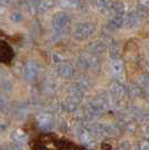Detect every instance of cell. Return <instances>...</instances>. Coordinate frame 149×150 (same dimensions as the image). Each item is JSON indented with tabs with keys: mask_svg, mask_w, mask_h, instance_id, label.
<instances>
[{
	"mask_svg": "<svg viewBox=\"0 0 149 150\" xmlns=\"http://www.w3.org/2000/svg\"><path fill=\"white\" fill-rule=\"evenodd\" d=\"M38 75V66L34 61H29L26 64L25 77L27 81H34Z\"/></svg>",
	"mask_w": 149,
	"mask_h": 150,
	"instance_id": "cell-11",
	"label": "cell"
},
{
	"mask_svg": "<svg viewBox=\"0 0 149 150\" xmlns=\"http://www.w3.org/2000/svg\"><path fill=\"white\" fill-rule=\"evenodd\" d=\"M80 63L83 67L85 69H94L99 66V63H98V59L94 56L90 55V54H83L80 56Z\"/></svg>",
	"mask_w": 149,
	"mask_h": 150,
	"instance_id": "cell-10",
	"label": "cell"
},
{
	"mask_svg": "<svg viewBox=\"0 0 149 150\" xmlns=\"http://www.w3.org/2000/svg\"><path fill=\"white\" fill-rule=\"evenodd\" d=\"M143 2L145 4V5H147V6H149V0H143Z\"/></svg>",
	"mask_w": 149,
	"mask_h": 150,
	"instance_id": "cell-28",
	"label": "cell"
},
{
	"mask_svg": "<svg viewBox=\"0 0 149 150\" xmlns=\"http://www.w3.org/2000/svg\"><path fill=\"white\" fill-rule=\"evenodd\" d=\"M89 50L93 54H103L106 50V45L102 40H94L89 46Z\"/></svg>",
	"mask_w": 149,
	"mask_h": 150,
	"instance_id": "cell-15",
	"label": "cell"
},
{
	"mask_svg": "<svg viewBox=\"0 0 149 150\" xmlns=\"http://www.w3.org/2000/svg\"><path fill=\"white\" fill-rule=\"evenodd\" d=\"M77 84L80 85V86H82V88H84V90H87V88H89L90 86H91V82H90V80L87 79V77H80V80L77 81Z\"/></svg>",
	"mask_w": 149,
	"mask_h": 150,
	"instance_id": "cell-20",
	"label": "cell"
},
{
	"mask_svg": "<svg viewBox=\"0 0 149 150\" xmlns=\"http://www.w3.org/2000/svg\"><path fill=\"white\" fill-rule=\"evenodd\" d=\"M46 88H48V91H50V93H53V92H55L56 88H57V84H56L55 82H50V83H48L46 85Z\"/></svg>",
	"mask_w": 149,
	"mask_h": 150,
	"instance_id": "cell-23",
	"label": "cell"
},
{
	"mask_svg": "<svg viewBox=\"0 0 149 150\" xmlns=\"http://www.w3.org/2000/svg\"><path fill=\"white\" fill-rule=\"evenodd\" d=\"M68 24V16L65 13H57L53 19V26L56 31H63Z\"/></svg>",
	"mask_w": 149,
	"mask_h": 150,
	"instance_id": "cell-7",
	"label": "cell"
},
{
	"mask_svg": "<svg viewBox=\"0 0 149 150\" xmlns=\"http://www.w3.org/2000/svg\"><path fill=\"white\" fill-rule=\"evenodd\" d=\"M139 150H149V141L143 140V141L139 144Z\"/></svg>",
	"mask_w": 149,
	"mask_h": 150,
	"instance_id": "cell-22",
	"label": "cell"
},
{
	"mask_svg": "<svg viewBox=\"0 0 149 150\" xmlns=\"http://www.w3.org/2000/svg\"><path fill=\"white\" fill-rule=\"evenodd\" d=\"M95 28L92 24H89V23H83L77 25V27L75 28L74 30V37L77 40H84L89 38L92 34L94 33Z\"/></svg>",
	"mask_w": 149,
	"mask_h": 150,
	"instance_id": "cell-4",
	"label": "cell"
},
{
	"mask_svg": "<svg viewBox=\"0 0 149 150\" xmlns=\"http://www.w3.org/2000/svg\"><path fill=\"white\" fill-rule=\"evenodd\" d=\"M10 138L15 144H25L27 140V133L21 129H15L10 133Z\"/></svg>",
	"mask_w": 149,
	"mask_h": 150,
	"instance_id": "cell-14",
	"label": "cell"
},
{
	"mask_svg": "<svg viewBox=\"0 0 149 150\" xmlns=\"http://www.w3.org/2000/svg\"><path fill=\"white\" fill-rule=\"evenodd\" d=\"M53 62L56 64H60L63 62V57L60 54H53Z\"/></svg>",
	"mask_w": 149,
	"mask_h": 150,
	"instance_id": "cell-25",
	"label": "cell"
},
{
	"mask_svg": "<svg viewBox=\"0 0 149 150\" xmlns=\"http://www.w3.org/2000/svg\"><path fill=\"white\" fill-rule=\"evenodd\" d=\"M67 93L70 94L71 98H74L77 101H82L85 96V90L80 86L77 83L74 85H71L67 90Z\"/></svg>",
	"mask_w": 149,
	"mask_h": 150,
	"instance_id": "cell-12",
	"label": "cell"
},
{
	"mask_svg": "<svg viewBox=\"0 0 149 150\" xmlns=\"http://www.w3.org/2000/svg\"><path fill=\"white\" fill-rule=\"evenodd\" d=\"M13 88V82L10 81L9 79L8 80H5V79H2V88L6 91V92H9V91H11Z\"/></svg>",
	"mask_w": 149,
	"mask_h": 150,
	"instance_id": "cell-21",
	"label": "cell"
},
{
	"mask_svg": "<svg viewBox=\"0 0 149 150\" xmlns=\"http://www.w3.org/2000/svg\"><path fill=\"white\" fill-rule=\"evenodd\" d=\"M111 69H112V73L117 77V80H122L123 79V64L117 57H114L112 59Z\"/></svg>",
	"mask_w": 149,
	"mask_h": 150,
	"instance_id": "cell-13",
	"label": "cell"
},
{
	"mask_svg": "<svg viewBox=\"0 0 149 150\" xmlns=\"http://www.w3.org/2000/svg\"><path fill=\"white\" fill-rule=\"evenodd\" d=\"M117 150H133V149H131L128 142H122V144L119 146V148Z\"/></svg>",
	"mask_w": 149,
	"mask_h": 150,
	"instance_id": "cell-26",
	"label": "cell"
},
{
	"mask_svg": "<svg viewBox=\"0 0 149 150\" xmlns=\"http://www.w3.org/2000/svg\"><path fill=\"white\" fill-rule=\"evenodd\" d=\"M0 129H1V131L5 132L7 129H9V123L7 122L6 120H1V123H0Z\"/></svg>",
	"mask_w": 149,
	"mask_h": 150,
	"instance_id": "cell-24",
	"label": "cell"
},
{
	"mask_svg": "<svg viewBox=\"0 0 149 150\" xmlns=\"http://www.w3.org/2000/svg\"><path fill=\"white\" fill-rule=\"evenodd\" d=\"M118 123L121 129L126 130L127 132H130V133L135 132L137 129L136 118L132 117V115H129V114H121V115H119Z\"/></svg>",
	"mask_w": 149,
	"mask_h": 150,
	"instance_id": "cell-5",
	"label": "cell"
},
{
	"mask_svg": "<svg viewBox=\"0 0 149 150\" xmlns=\"http://www.w3.org/2000/svg\"><path fill=\"white\" fill-rule=\"evenodd\" d=\"M79 102L80 101H77L74 98L68 96L67 99H65L61 102V109L65 112H76L79 110V106H80Z\"/></svg>",
	"mask_w": 149,
	"mask_h": 150,
	"instance_id": "cell-9",
	"label": "cell"
},
{
	"mask_svg": "<svg viewBox=\"0 0 149 150\" xmlns=\"http://www.w3.org/2000/svg\"><path fill=\"white\" fill-rule=\"evenodd\" d=\"M76 136L81 144L87 146L89 148L93 149L96 147L98 140H96V134L94 133L92 125H87V122H82L81 125L76 128Z\"/></svg>",
	"mask_w": 149,
	"mask_h": 150,
	"instance_id": "cell-1",
	"label": "cell"
},
{
	"mask_svg": "<svg viewBox=\"0 0 149 150\" xmlns=\"http://www.w3.org/2000/svg\"><path fill=\"white\" fill-rule=\"evenodd\" d=\"M138 25H139V19L135 15H130L128 16V18L124 19V26L127 29H133Z\"/></svg>",
	"mask_w": 149,
	"mask_h": 150,
	"instance_id": "cell-16",
	"label": "cell"
},
{
	"mask_svg": "<svg viewBox=\"0 0 149 150\" xmlns=\"http://www.w3.org/2000/svg\"><path fill=\"white\" fill-rule=\"evenodd\" d=\"M110 25L113 28H119L122 25H124V18L122 15H116L113 18H111L110 20Z\"/></svg>",
	"mask_w": 149,
	"mask_h": 150,
	"instance_id": "cell-17",
	"label": "cell"
},
{
	"mask_svg": "<svg viewBox=\"0 0 149 150\" xmlns=\"http://www.w3.org/2000/svg\"><path fill=\"white\" fill-rule=\"evenodd\" d=\"M109 92H110L116 99H120V98H123L124 95L127 94V88L119 81H114L110 84Z\"/></svg>",
	"mask_w": 149,
	"mask_h": 150,
	"instance_id": "cell-8",
	"label": "cell"
},
{
	"mask_svg": "<svg viewBox=\"0 0 149 150\" xmlns=\"http://www.w3.org/2000/svg\"><path fill=\"white\" fill-rule=\"evenodd\" d=\"M36 122H37V125L42 130L48 131V130L54 128L55 119H54L53 113L48 112V111H43V112H39L36 115Z\"/></svg>",
	"mask_w": 149,
	"mask_h": 150,
	"instance_id": "cell-3",
	"label": "cell"
},
{
	"mask_svg": "<svg viewBox=\"0 0 149 150\" xmlns=\"http://www.w3.org/2000/svg\"><path fill=\"white\" fill-rule=\"evenodd\" d=\"M53 6V2L50 0H44L40 2V5L38 6V9L40 13H44V11H48L50 8Z\"/></svg>",
	"mask_w": 149,
	"mask_h": 150,
	"instance_id": "cell-19",
	"label": "cell"
},
{
	"mask_svg": "<svg viewBox=\"0 0 149 150\" xmlns=\"http://www.w3.org/2000/svg\"><path fill=\"white\" fill-rule=\"evenodd\" d=\"M127 92L130 94L131 96H140L141 95V92H143V90H141V86L140 85H138V84H132L130 85L129 88H127Z\"/></svg>",
	"mask_w": 149,
	"mask_h": 150,
	"instance_id": "cell-18",
	"label": "cell"
},
{
	"mask_svg": "<svg viewBox=\"0 0 149 150\" xmlns=\"http://www.w3.org/2000/svg\"><path fill=\"white\" fill-rule=\"evenodd\" d=\"M146 134H147V137H149V125L147 127V129H146Z\"/></svg>",
	"mask_w": 149,
	"mask_h": 150,
	"instance_id": "cell-29",
	"label": "cell"
},
{
	"mask_svg": "<svg viewBox=\"0 0 149 150\" xmlns=\"http://www.w3.org/2000/svg\"><path fill=\"white\" fill-rule=\"evenodd\" d=\"M92 129H93L94 133L96 134V137L100 138H106V137H114L118 134V129L114 125H110V123H106V122H96L93 123Z\"/></svg>",
	"mask_w": 149,
	"mask_h": 150,
	"instance_id": "cell-2",
	"label": "cell"
},
{
	"mask_svg": "<svg viewBox=\"0 0 149 150\" xmlns=\"http://www.w3.org/2000/svg\"><path fill=\"white\" fill-rule=\"evenodd\" d=\"M56 71L60 76H62L63 79H72L75 75V69L74 66L70 63H60L56 67Z\"/></svg>",
	"mask_w": 149,
	"mask_h": 150,
	"instance_id": "cell-6",
	"label": "cell"
},
{
	"mask_svg": "<svg viewBox=\"0 0 149 150\" xmlns=\"http://www.w3.org/2000/svg\"><path fill=\"white\" fill-rule=\"evenodd\" d=\"M6 105H7L6 99H5V96H2V98H1V109L4 110V109L6 108Z\"/></svg>",
	"mask_w": 149,
	"mask_h": 150,
	"instance_id": "cell-27",
	"label": "cell"
}]
</instances>
